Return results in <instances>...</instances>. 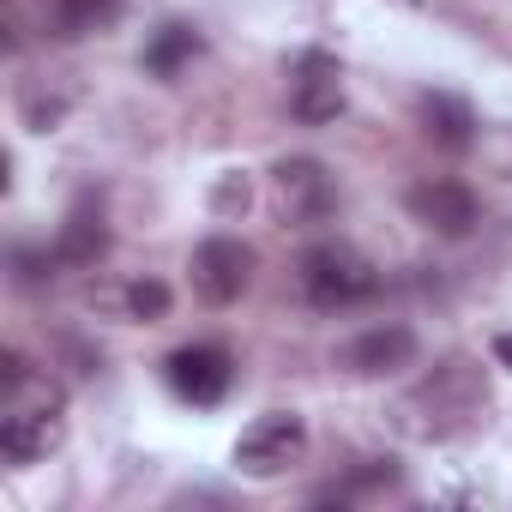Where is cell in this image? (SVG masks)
I'll return each mask as SVG.
<instances>
[{"instance_id":"obj_1","label":"cell","mask_w":512,"mask_h":512,"mask_svg":"<svg viewBox=\"0 0 512 512\" xmlns=\"http://www.w3.org/2000/svg\"><path fill=\"white\" fill-rule=\"evenodd\" d=\"M302 296L314 308H326V314H344V308L374 296V266L362 253L338 247V241H320V247L302 253Z\"/></svg>"},{"instance_id":"obj_2","label":"cell","mask_w":512,"mask_h":512,"mask_svg":"<svg viewBox=\"0 0 512 512\" xmlns=\"http://www.w3.org/2000/svg\"><path fill=\"white\" fill-rule=\"evenodd\" d=\"M61 446V392L43 386L37 398H19L7 404V422H0V452H7L13 464H37Z\"/></svg>"},{"instance_id":"obj_3","label":"cell","mask_w":512,"mask_h":512,"mask_svg":"<svg viewBox=\"0 0 512 512\" xmlns=\"http://www.w3.org/2000/svg\"><path fill=\"white\" fill-rule=\"evenodd\" d=\"M302 452H308V422L296 410H272L253 428H241V440H235V464L247 476H284Z\"/></svg>"},{"instance_id":"obj_4","label":"cell","mask_w":512,"mask_h":512,"mask_svg":"<svg viewBox=\"0 0 512 512\" xmlns=\"http://www.w3.org/2000/svg\"><path fill=\"white\" fill-rule=\"evenodd\" d=\"M253 284V247L235 241V235H211L193 247V290L211 302V308H229L241 302V290Z\"/></svg>"},{"instance_id":"obj_5","label":"cell","mask_w":512,"mask_h":512,"mask_svg":"<svg viewBox=\"0 0 512 512\" xmlns=\"http://www.w3.org/2000/svg\"><path fill=\"white\" fill-rule=\"evenodd\" d=\"M290 109L302 127H326L344 115V73L332 55H302V67L290 79Z\"/></svg>"},{"instance_id":"obj_6","label":"cell","mask_w":512,"mask_h":512,"mask_svg":"<svg viewBox=\"0 0 512 512\" xmlns=\"http://www.w3.org/2000/svg\"><path fill=\"white\" fill-rule=\"evenodd\" d=\"M410 211H416V223H428L434 235H470L476 229V193L464 187V181H452V175H434V181H416L410 187Z\"/></svg>"},{"instance_id":"obj_7","label":"cell","mask_w":512,"mask_h":512,"mask_svg":"<svg viewBox=\"0 0 512 512\" xmlns=\"http://www.w3.org/2000/svg\"><path fill=\"white\" fill-rule=\"evenodd\" d=\"M229 380H235V362H229V350H217V344H193V350H175V356H169V386H175L187 404H199V410H211V404L229 392Z\"/></svg>"},{"instance_id":"obj_8","label":"cell","mask_w":512,"mask_h":512,"mask_svg":"<svg viewBox=\"0 0 512 512\" xmlns=\"http://www.w3.org/2000/svg\"><path fill=\"white\" fill-rule=\"evenodd\" d=\"M278 193H284V211H290L296 223H326L332 205H338L332 175H326L320 163H308V157H296V163L278 169Z\"/></svg>"},{"instance_id":"obj_9","label":"cell","mask_w":512,"mask_h":512,"mask_svg":"<svg viewBox=\"0 0 512 512\" xmlns=\"http://www.w3.org/2000/svg\"><path fill=\"white\" fill-rule=\"evenodd\" d=\"M410 356H416V332L410 326H374V332L344 344V368L350 374H398V368H410Z\"/></svg>"},{"instance_id":"obj_10","label":"cell","mask_w":512,"mask_h":512,"mask_svg":"<svg viewBox=\"0 0 512 512\" xmlns=\"http://www.w3.org/2000/svg\"><path fill=\"white\" fill-rule=\"evenodd\" d=\"M422 133H428L440 151H470V145H476V115H470L464 97L428 91V97H422Z\"/></svg>"},{"instance_id":"obj_11","label":"cell","mask_w":512,"mask_h":512,"mask_svg":"<svg viewBox=\"0 0 512 512\" xmlns=\"http://www.w3.org/2000/svg\"><path fill=\"white\" fill-rule=\"evenodd\" d=\"M109 247V229H103V211L97 205H79L67 223H61V241H55V260L61 266H97Z\"/></svg>"},{"instance_id":"obj_12","label":"cell","mask_w":512,"mask_h":512,"mask_svg":"<svg viewBox=\"0 0 512 512\" xmlns=\"http://www.w3.org/2000/svg\"><path fill=\"white\" fill-rule=\"evenodd\" d=\"M115 19H121V0H49V31L67 43L115 31Z\"/></svg>"},{"instance_id":"obj_13","label":"cell","mask_w":512,"mask_h":512,"mask_svg":"<svg viewBox=\"0 0 512 512\" xmlns=\"http://www.w3.org/2000/svg\"><path fill=\"white\" fill-rule=\"evenodd\" d=\"M193 55H199V31H193V25H163V31L151 37V49H145V67H151L157 79H175Z\"/></svg>"},{"instance_id":"obj_14","label":"cell","mask_w":512,"mask_h":512,"mask_svg":"<svg viewBox=\"0 0 512 512\" xmlns=\"http://www.w3.org/2000/svg\"><path fill=\"white\" fill-rule=\"evenodd\" d=\"M127 308H133V320H163L169 314V290L163 284H133L127 290Z\"/></svg>"},{"instance_id":"obj_15","label":"cell","mask_w":512,"mask_h":512,"mask_svg":"<svg viewBox=\"0 0 512 512\" xmlns=\"http://www.w3.org/2000/svg\"><path fill=\"white\" fill-rule=\"evenodd\" d=\"M494 362H500V368H512V332H500V338H494Z\"/></svg>"}]
</instances>
